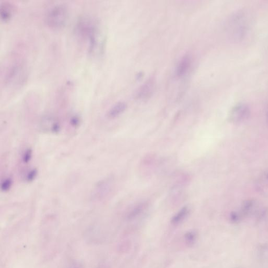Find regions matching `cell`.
<instances>
[{
    "instance_id": "obj_1",
    "label": "cell",
    "mask_w": 268,
    "mask_h": 268,
    "mask_svg": "<svg viewBox=\"0 0 268 268\" xmlns=\"http://www.w3.org/2000/svg\"><path fill=\"white\" fill-rule=\"evenodd\" d=\"M75 31L78 38L86 42L89 55L98 57L103 53L106 38L100 22L95 17L88 15L80 17L76 23Z\"/></svg>"
},
{
    "instance_id": "obj_2",
    "label": "cell",
    "mask_w": 268,
    "mask_h": 268,
    "mask_svg": "<svg viewBox=\"0 0 268 268\" xmlns=\"http://www.w3.org/2000/svg\"><path fill=\"white\" fill-rule=\"evenodd\" d=\"M29 70L26 63L21 59H13L5 67L3 81L8 88L16 89L26 82Z\"/></svg>"
},
{
    "instance_id": "obj_3",
    "label": "cell",
    "mask_w": 268,
    "mask_h": 268,
    "mask_svg": "<svg viewBox=\"0 0 268 268\" xmlns=\"http://www.w3.org/2000/svg\"><path fill=\"white\" fill-rule=\"evenodd\" d=\"M69 16L68 7L64 4L55 5L47 11L45 21L50 29L59 30L66 25Z\"/></svg>"
},
{
    "instance_id": "obj_4",
    "label": "cell",
    "mask_w": 268,
    "mask_h": 268,
    "mask_svg": "<svg viewBox=\"0 0 268 268\" xmlns=\"http://www.w3.org/2000/svg\"><path fill=\"white\" fill-rule=\"evenodd\" d=\"M250 114V109L247 104L238 103L231 110L229 115V121L234 124L241 123L246 121Z\"/></svg>"
},
{
    "instance_id": "obj_5",
    "label": "cell",
    "mask_w": 268,
    "mask_h": 268,
    "mask_svg": "<svg viewBox=\"0 0 268 268\" xmlns=\"http://www.w3.org/2000/svg\"><path fill=\"white\" fill-rule=\"evenodd\" d=\"M262 208L257 200L248 199L244 201L237 210L244 220L252 216L257 217Z\"/></svg>"
},
{
    "instance_id": "obj_6",
    "label": "cell",
    "mask_w": 268,
    "mask_h": 268,
    "mask_svg": "<svg viewBox=\"0 0 268 268\" xmlns=\"http://www.w3.org/2000/svg\"><path fill=\"white\" fill-rule=\"evenodd\" d=\"M16 7L12 3L4 2L0 5V17L4 23L9 21L16 12Z\"/></svg>"
},
{
    "instance_id": "obj_7",
    "label": "cell",
    "mask_w": 268,
    "mask_h": 268,
    "mask_svg": "<svg viewBox=\"0 0 268 268\" xmlns=\"http://www.w3.org/2000/svg\"><path fill=\"white\" fill-rule=\"evenodd\" d=\"M191 58L189 55H186L179 62L176 70V74L178 78L184 76L191 67Z\"/></svg>"
},
{
    "instance_id": "obj_8",
    "label": "cell",
    "mask_w": 268,
    "mask_h": 268,
    "mask_svg": "<svg viewBox=\"0 0 268 268\" xmlns=\"http://www.w3.org/2000/svg\"><path fill=\"white\" fill-rule=\"evenodd\" d=\"M154 88V82L152 79L149 80L141 87L137 93V97L144 100L150 97Z\"/></svg>"
},
{
    "instance_id": "obj_9",
    "label": "cell",
    "mask_w": 268,
    "mask_h": 268,
    "mask_svg": "<svg viewBox=\"0 0 268 268\" xmlns=\"http://www.w3.org/2000/svg\"><path fill=\"white\" fill-rule=\"evenodd\" d=\"M126 108L127 105L125 102H118L109 110L107 116L110 119H115L122 115Z\"/></svg>"
},
{
    "instance_id": "obj_10",
    "label": "cell",
    "mask_w": 268,
    "mask_h": 268,
    "mask_svg": "<svg viewBox=\"0 0 268 268\" xmlns=\"http://www.w3.org/2000/svg\"><path fill=\"white\" fill-rule=\"evenodd\" d=\"M257 222L260 228L268 230V207L262 208L257 216Z\"/></svg>"
},
{
    "instance_id": "obj_11",
    "label": "cell",
    "mask_w": 268,
    "mask_h": 268,
    "mask_svg": "<svg viewBox=\"0 0 268 268\" xmlns=\"http://www.w3.org/2000/svg\"><path fill=\"white\" fill-rule=\"evenodd\" d=\"M257 256L260 263L268 264V244H261L258 247Z\"/></svg>"
},
{
    "instance_id": "obj_12",
    "label": "cell",
    "mask_w": 268,
    "mask_h": 268,
    "mask_svg": "<svg viewBox=\"0 0 268 268\" xmlns=\"http://www.w3.org/2000/svg\"><path fill=\"white\" fill-rule=\"evenodd\" d=\"M190 210L187 206L181 208L172 219V223L174 225H178L184 220L189 215Z\"/></svg>"
},
{
    "instance_id": "obj_13",
    "label": "cell",
    "mask_w": 268,
    "mask_h": 268,
    "mask_svg": "<svg viewBox=\"0 0 268 268\" xmlns=\"http://www.w3.org/2000/svg\"><path fill=\"white\" fill-rule=\"evenodd\" d=\"M197 234L194 231L188 232L185 235V240L186 243L189 245L194 244L197 239Z\"/></svg>"
},
{
    "instance_id": "obj_14",
    "label": "cell",
    "mask_w": 268,
    "mask_h": 268,
    "mask_svg": "<svg viewBox=\"0 0 268 268\" xmlns=\"http://www.w3.org/2000/svg\"><path fill=\"white\" fill-rule=\"evenodd\" d=\"M145 207V204L144 203H141L137 205L134 207L132 210H131L128 217L129 219H133L139 215Z\"/></svg>"
},
{
    "instance_id": "obj_15",
    "label": "cell",
    "mask_w": 268,
    "mask_h": 268,
    "mask_svg": "<svg viewBox=\"0 0 268 268\" xmlns=\"http://www.w3.org/2000/svg\"><path fill=\"white\" fill-rule=\"evenodd\" d=\"M13 181L11 178H7L2 182V190L4 192H8L12 188Z\"/></svg>"
},
{
    "instance_id": "obj_16",
    "label": "cell",
    "mask_w": 268,
    "mask_h": 268,
    "mask_svg": "<svg viewBox=\"0 0 268 268\" xmlns=\"http://www.w3.org/2000/svg\"><path fill=\"white\" fill-rule=\"evenodd\" d=\"M38 172L36 169H33L28 172L25 177V181L27 182L33 181L37 176Z\"/></svg>"
},
{
    "instance_id": "obj_17",
    "label": "cell",
    "mask_w": 268,
    "mask_h": 268,
    "mask_svg": "<svg viewBox=\"0 0 268 268\" xmlns=\"http://www.w3.org/2000/svg\"><path fill=\"white\" fill-rule=\"evenodd\" d=\"M33 156L32 150L31 149H27L23 153L22 160L24 163H29L32 159Z\"/></svg>"
},
{
    "instance_id": "obj_18",
    "label": "cell",
    "mask_w": 268,
    "mask_h": 268,
    "mask_svg": "<svg viewBox=\"0 0 268 268\" xmlns=\"http://www.w3.org/2000/svg\"><path fill=\"white\" fill-rule=\"evenodd\" d=\"M70 123L74 128H77L81 123V119L78 115H74L70 120Z\"/></svg>"
},
{
    "instance_id": "obj_19",
    "label": "cell",
    "mask_w": 268,
    "mask_h": 268,
    "mask_svg": "<svg viewBox=\"0 0 268 268\" xmlns=\"http://www.w3.org/2000/svg\"><path fill=\"white\" fill-rule=\"evenodd\" d=\"M261 178V182L262 183V189H264V190L267 191V189H268V170L264 172Z\"/></svg>"
},
{
    "instance_id": "obj_20",
    "label": "cell",
    "mask_w": 268,
    "mask_h": 268,
    "mask_svg": "<svg viewBox=\"0 0 268 268\" xmlns=\"http://www.w3.org/2000/svg\"><path fill=\"white\" fill-rule=\"evenodd\" d=\"M266 120L268 123V111H267V113H266Z\"/></svg>"
}]
</instances>
